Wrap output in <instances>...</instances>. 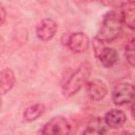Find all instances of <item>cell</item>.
Listing matches in <instances>:
<instances>
[{
    "label": "cell",
    "instance_id": "cell-1",
    "mask_svg": "<svg viewBox=\"0 0 135 135\" xmlns=\"http://www.w3.org/2000/svg\"><path fill=\"white\" fill-rule=\"evenodd\" d=\"M122 24L123 22L120 12L110 11L104 15L99 32L96 37L101 41H103L104 43L112 42L120 35L122 30Z\"/></svg>",
    "mask_w": 135,
    "mask_h": 135
},
{
    "label": "cell",
    "instance_id": "cell-2",
    "mask_svg": "<svg viewBox=\"0 0 135 135\" xmlns=\"http://www.w3.org/2000/svg\"><path fill=\"white\" fill-rule=\"evenodd\" d=\"M91 74V65L89 63H82L64 82L62 86V93L64 97H72L75 95L88 81Z\"/></svg>",
    "mask_w": 135,
    "mask_h": 135
},
{
    "label": "cell",
    "instance_id": "cell-3",
    "mask_svg": "<svg viewBox=\"0 0 135 135\" xmlns=\"http://www.w3.org/2000/svg\"><path fill=\"white\" fill-rule=\"evenodd\" d=\"M135 97V86L123 82L117 84L112 92V100L116 105H123L131 102Z\"/></svg>",
    "mask_w": 135,
    "mask_h": 135
},
{
    "label": "cell",
    "instance_id": "cell-4",
    "mask_svg": "<svg viewBox=\"0 0 135 135\" xmlns=\"http://www.w3.org/2000/svg\"><path fill=\"white\" fill-rule=\"evenodd\" d=\"M71 124L64 117H54L47 121L41 133L44 135H58V134H69L71 132Z\"/></svg>",
    "mask_w": 135,
    "mask_h": 135
},
{
    "label": "cell",
    "instance_id": "cell-5",
    "mask_svg": "<svg viewBox=\"0 0 135 135\" xmlns=\"http://www.w3.org/2000/svg\"><path fill=\"white\" fill-rule=\"evenodd\" d=\"M57 32V23L55 20L51 18L42 19L36 27L37 37L41 41H49L51 40Z\"/></svg>",
    "mask_w": 135,
    "mask_h": 135
},
{
    "label": "cell",
    "instance_id": "cell-6",
    "mask_svg": "<svg viewBox=\"0 0 135 135\" xmlns=\"http://www.w3.org/2000/svg\"><path fill=\"white\" fill-rule=\"evenodd\" d=\"M108 93L107 84L99 79H93L86 83V94L92 101H99Z\"/></svg>",
    "mask_w": 135,
    "mask_h": 135
},
{
    "label": "cell",
    "instance_id": "cell-7",
    "mask_svg": "<svg viewBox=\"0 0 135 135\" xmlns=\"http://www.w3.org/2000/svg\"><path fill=\"white\" fill-rule=\"evenodd\" d=\"M66 42H68L66 44L69 49L74 53H82L86 51V49L89 47V43H90L88 36L82 32L71 34Z\"/></svg>",
    "mask_w": 135,
    "mask_h": 135
},
{
    "label": "cell",
    "instance_id": "cell-8",
    "mask_svg": "<svg viewBox=\"0 0 135 135\" xmlns=\"http://www.w3.org/2000/svg\"><path fill=\"white\" fill-rule=\"evenodd\" d=\"M120 14L123 24L135 31V1L123 2L120 6Z\"/></svg>",
    "mask_w": 135,
    "mask_h": 135
},
{
    "label": "cell",
    "instance_id": "cell-9",
    "mask_svg": "<svg viewBox=\"0 0 135 135\" xmlns=\"http://www.w3.org/2000/svg\"><path fill=\"white\" fill-rule=\"evenodd\" d=\"M104 121L108 124V127L113 128V129H118L123 126V123L127 120V115L124 112L120 110H110L105 115H104Z\"/></svg>",
    "mask_w": 135,
    "mask_h": 135
},
{
    "label": "cell",
    "instance_id": "cell-10",
    "mask_svg": "<svg viewBox=\"0 0 135 135\" xmlns=\"http://www.w3.org/2000/svg\"><path fill=\"white\" fill-rule=\"evenodd\" d=\"M15 82H16V78L14 72L11 69H4L0 73V89L2 95L9 92L15 85Z\"/></svg>",
    "mask_w": 135,
    "mask_h": 135
},
{
    "label": "cell",
    "instance_id": "cell-11",
    "mask_svg": "<svg viewBox=\"0 0 135 135\" xmlns=\"http://www.w3.org/2000/svg\"><path fill=\"white\" fill-rule=\"evenodd\" d=\"M108 132V124L100 117L93 118L83 131V134H104Z\"/></svg>",
    "mask_w": 135,
    "mask_h": 135
},
{
    "label": "cell",
    "instance_id": "cell-12",
    "mask_svg": "<svg viewBox=\"0 0 135 135\" xmlns=\"http://www.w3.org/2000/svg\"><path fill=\"white\" fill-rule=\"evenodd\" d=\"M99 60L105 68H112L118 61V54L112 47H104V50L99 55Z\"/></svg>",
    "mask_w": 135,
    "mask_h": 135
},
{
    "label": "cell",
    "instance_id": "cell-13",
    "mask_svg": "<svg viewBox=\"0 0 135 135\" xmlns=\"http://www.w3.org/2000/svg\"><path fill=\"white\" fill-rule=\"evenodd\" d=\"M44 112V105L42 103H35L30 105L28 108L25 109L23 113L24 120L26 121H34L37 118H39Z\"/></svg>",
    "mask_w": 135,
    "mask_h": 135
},
{
    "label": "cell",
    "instance_id": "cell-14",
    "mask_svg": "<svg viewBox=\"0 0 135 135\" xmlns=\"http://www.w3.org/2000/svg\"><path fill=\"white\" fill-rule=\"evenodd\" d=\"M124 56L127 58V61L135 66V38L129 41V43L126 45L124 49Z\"/></svg>",
    "mask_w": 135,
    "mask_h": 135
},
{
    "label": "cell",
    "instance_id": "cell-15",
    "mask_svg": "<svg viewBox=\"0 0 135 135\" xmlns=\"http://www.w3.org/2000/svg\"><path fill=\"white\" fill-rule=\"evenodd\" d=\"M93 47H94V52H95V55L97 57H99V55L101 54V52L104 50V42L101 41L100 39H98L97 37L94 38V42H93Z\"/></svg>",
    "mask_w": 135,
    "mask_h": 135
},
{
    "label": "cell",
    "instance_id": "cell-16",
    "mask_svg": "<svg viewBox=\"0 0 135 135\" xmlns=\"http://www.w3.org/2000/svg\"><path fill=\"white\" fill-rule=\"evenodd\" d=\"M104 4H108V5H111V6H115V5H118V4H120V6H121V4L122 3H120V0H101Z\"/></svg>",
    "mask_w": 135,
    "mask_h": 135
},
{
    "label": "cell",
    "instance_id": "cell-17",
    "mask_svg": "<svg viewBox=\"0 0 135 135\" xmlns=\"http://www.w3.org/2000/svg\"><path fill=\"white\" fill-rule=\"evenodd\" d=\"M0 17H1V25L2 24H4V22H5V18H6V12H5V8L3 7V6H1L0 7Z\"/></svg>",
    "mask_w": 135,
    "mask_h": 135
},
{
    "label": "cell",
    "instance_id": "cell-18",
    "mask_svg": "<svg viewBox=\"0 0 135 135\" xmlns=\"http://www.w3.org/2000/svg\"><path fill=\"white\" fill-rule=\"evenodd\" d=\"M131 113H132V116L135 117V101L133 102V104L131 107Z\"/></svg>",
    "mask_w": 135,
    "mask_h": 135
},
{
    "label": "cell",
    "instance_id": "cell-19",
    "mask_svg": "<svg viewBox=\"0 0 135 135\" xmlns=\"http://www.w3.org/2000/svg\"><path fill=\"white\" fill-rule=\"evenodd\" d=\"M37 1H38V2H40V3H45L47 0H37Z\"/></svg>",
    "mask_w": 135,
    "mask_h": 135
},
{
    "label": "cell",
    "instance_id": "cell-20",
    "mask_svg": "<svg viewBox=\"0 0 135 135\" xmlns=\"http://www.w3.org/2000/svg\"><path fill=\"white\" fill-rule=\"evenodd\" d=\"M130 1H135V0H130Z\"/></svg>",
    "mask_w": 135,
    "mask_h": 135
}]
</instances>
